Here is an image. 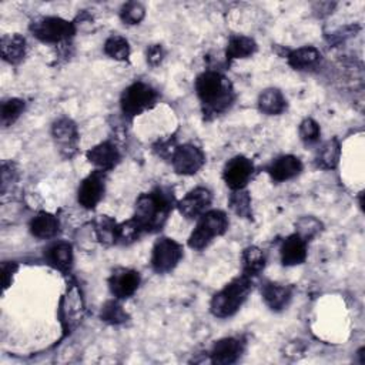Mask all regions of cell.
Masks as SVG:
<instances>
[{"label": "cell", "mask_w": 365, "mask_h": 365, "mask_svg": "<svg viewBox=\"0 0 365 365\" xmlns=\"http://www.w3.org/2000/svg\"><path fill=\"white\" fill-rule=\"evenodd\" d=\"M46 261L61 272H68L73 267V247L67 241H56L44 250Z\"/></svg>", "instance_id": "cell-17"}, {"label": "cell", "mask_w": 365, "mask_h": 365, "mask_svg": "<svg viewBox=\"0 0 365 365\" xmlns=\"http://www.w3.org/2000/svg\"><path fill=\"white\" fill-rule=\"evenodd\" d=\"M257 51V43L254 38L247 36H231L227 48H225V57L228 61L237 60V58H247L251 57Z\"/></svg>", "instance_id": "cell-24"}, {"label": "cell", "mask_w": 365, "mask_h": 365, "mask_svg": "<svg viewBox=\"0 0 365 365\" xmlns=\"http://www.w3.org/2000/svg\"><path fill=\"white\" fill-rule=\"evenodd\" d=\"M265 252L259 247L251 245L247 247L241 254V262H242V274L254 278L262 272L265 268Z\"/></svg>", "instance_id": "cell-26"}, {"label": "cell", "mask_w": 365, "mask_h": 365, "mask_svg": "<svg viewBox=\"0 0 365 365\" xmlns=\"http://www.w3.org/2000/svg\"><path fill=\"white\" fill-rule=\"evenodd\" d=\"M182 255V245L180 242L168 237H161L155 241L151 251V268L157 274L170 272L178 265Z\"/></svg>", "instance_id": "cell-7"}, {"label": "cell", "mask_w": 365, "mask_h": 365, "mask_svg": "<svg viewBox=\"0 0 365 365\" xmlns=\"http://www.w3.org/2000/svg\"><path fill=\"white\" fill-rule=\"evenodd\" d=\"M195 93L207 118L228 110L235 98L231 81L224 74L214 70L204 71L197 77Z\"/></svg>", "instance_id": "cell-2"}, {"label": "cell", "mask_w": 365, "mask_h": 365, "mask_svg": "<svg viewBox=\"0 0 365 365\" xmlns=\"http://www.w3.org/2000/svg\"><path fill=\"white\" fill-rule=\"evenodd\" d=\"M254 174V164L244 155L232 157L222 170V180L231 191L245 188Z\"/></svg>", "instance_id": "cell-11"}, {"label": "cell", "mask_w": 365, "mask_h": 365, "mask_svg": "<svg viewBox=\"0 0 365 365\" xmlns=\"http://www.w3.org/2000/svg\"><path fill=\"white\" fill-rule=\"evenodd\" d=\"M30 31L43 43H64L76 34V24L61 17L47 16L34 20Z\"/></svg>", "instance_id": "cell-6"}, {"label": "cell", "mask_w": 365, "mask_h": 365, "mask_svg": "<svg viewBox=\"0 0 365 365\" xmlns=\"http://www.w3.org/2000/svg\"><path fill=\"white\" fill-rule=\"evenodd\" d=\"M24 111V101L20 98H9L1 104V124L4 127L11 125L19 117L20 114Z\"/></svg>", "instance_id": "cell-33"}, {"label": "cell", "mask_w": 365, "mask_h": 365, "mask_svg": "<svg viewBox=\"0 0 365 365\" xmlns=\"http://www.w3.org/2000/svg\"><path fill=\"white\" fill-rule=\"evenodd\" d=\"M254 278L241 274L221 288L210 302V311L217 318L232 317L245 302L252 291Z\"/></svg>", "instance_id": "cell-3"}, {"label": "cell", "mask_w": 365, "mask_h": 365, "mask_svg": "<svg viewBox=\"0 0 365 365\" xmlns=\"http://www.w3.org/2000/svg\"><path fill=\"white\" fill-rule=\"evenodd\" d=\"M339 155H341V145L336 138H331L325 141L321 148L317 153L315 163L317 167L322 170H332L338 165L339 163Z\"/></svg>", "instance_id": "cell-27"}, {"label": "cell", "mask_w": 365, "mask_h": 365, "mask_svg": "<svg viewBox=\"0 0 365 365\" xmlns=\"http://www.w3.org/2000/svg\"><path fill=\"white\" fill-rule=\"evenodd\" d=\"M322 230V222L315 217H302L295 224V234H298L307 242L318 235Z\"/></svg>", "instance_id": "cell-34"}, {"label": "cell", "mask_w": 365, "mask_h": 365, "mask_svg": "<svg viewBox=\"0 0 365 365\" xmlns=\"http://www.w3.org/2000/svg\"><path fill=\"white\" fill-rule=\"evenodd\" d=\"M158 101V93L150 84L135 81L130 84L121 94L120 107L125 117L134 118L141 113L154 107Z\"/></svg>", "instance_id": "cell-5"}, {"label": "cell", "mask_w": 365, "mask_h": 365, "mask_svg": "<svg viewBox=\"0 0 365 365\" xmlns=\"http://www.w3.org/2000/svg\"><path fill=\"white\" fill-rule=\"evenodd\" d=\"M228 205L241 218L251 220L252 218V208H251V195L245 188L234 190L230 194Z\"/></svg>", "instance_id": "cell-28"}, {"label": "cell", "mask_w": 365, "mask_h": 365, "mask_svg": "<svg viewBox=\"0 0 365 365\" xmlns=\"http://www.w3.org/2000/svg\"><path fill=\"white\" fill-rule=\"evenodd\" d=\"M321 128L312 118H304L299 124V137L305 144H314L319 140Z\"/></svg>", "instance_id": "cell-36"}, {"label": "cell", "mask_w": 365, "mask_h": 365, "mask_svg": "<svg viewBox=\"0 0 365 365\" xmlns=\"http://www.w3.org/2000/svg\"><path fill=\"white\" fill-rule=\"evenodd\" d=\"M175 148H177V144H175V140H174V138L158 140V141L153 145L154 153H155L158 157L165 158V160H171V157H173Z\"/></svg>", "instance_id": "cell-37"}, {"label": "cell", "mask_w": 365, "mask_h": 365, "mask_svg": "<svg viewBox=\"0 0 365 365\" xmlns=\"http://www.w3.org/2000/svg\"><path fill=\"white\" fill-rule=\"evenodd\" d=\"M144 16H145V9L141 3H137V1H128L120 10V19L130 26L138 24L144 19Z\"/></svg>", "instance_id": "cell-35"}, {"label": "cell", "mask_w": 365, "mask_h": 365, "mask_svg": "<svg viewBox=\"0 0 365 365\" xmlns=\"http://www.w3.org/2000/svg\"><path fill=\"white\" fill-rule=\"evenodd\" d=\"M258 108L268 115L282 114L287 108V100L278 88H267L258 97Z\"/></svg>", "instance_id": "cell-25"}, {"label": "cell", "mask_w": 365, "mask_h": 365, "mask_svg": "<svg viewBox=\"0 0 365 365\" xmlns=\"http://www.w3.org/2000/svg\"><path fill=\"white\" fill-rule=\"evenodd\" d=\"M100 318L107 324L118 325V324H124L128 319V314L124 311L121 304H118V301L110 299L101 307Z\"/></svg>", "instance_id": "cell-32"}, {"label": "cell", "mask_w": 365, "mask_h": 365, "mask_svg": "<svg viewBox=\"0 0 365 365\" xmlns=\"http://www.w3.org/2000/svg\"><path fill=\"white\" fill-rule=\"evenodd\" d=\"M0 53L10 64L20 63L26 56V38L20 34H6L0 41Z\"/></svg>", "instance_id": "cell-22"}, {"label": "cell", "mask_w": 365, "mask_h": 365, "mask_svg": "<svg viewBox=\"0 0 365 365\" xmlns=\"http://www.w3.org/2000/svg\"><path fill=\"white\" fill-rule=\"evenodd\" d=\"M97 240L104 245H113L117 241V222L108 215H100L94 224Z\"/></svg>", "instance_id": "cell-29"}, {"label": "cell", "mask_w": 365, "mask_h": 365, "mask_svg": "<svg viewBox=\"0 0 365 365\" xmlns=\"http://www.w3.org/2000/svg\"><path fill=\"white\" fill-rule=\"evenodd\" d=\"M245 342L241 338L227 336L217 341L210 352V359L217 365H231L235 364L242 355Z\"/></svg>", "instance_id": "cell-14"}, {"label": "cell", "mask_w": 365, "mask_h": 365, "mask_svg": "<svg viewBox=\"0 0 365 365\" xmlns=\"http://www.w3.org/2000/svg\"><path fill=\"white\" fill-rule=\"evenodd\" d=\"M262 299L267 304V307L272 311H282L288 307L291 298H292V289L291 287L279 282H267L261 288Z\"/></svg>", "instance_id": "cell-19"}, {"label": "cell", "mask_w": 365, "mask_h": 365, "mask_svg": "<svg viewBox=\"0 0 365 365\" xmlns=\"http://www.w3.org/2000/svg\"><path fill=\"white\" fill-rule=\"evenodd\" d=\"M29 228H30L31 235H34L36 238L48 240V238H53L57 235V232L60 230V222L56 215L41 211L36 217L31 218Z\"/></svg>", "instance_id": "cell-21"}, {"label": "cell", "mask_w": 365, "mask_h": 365, "mask_svg": "<svg viewBox=\"0 0 365 365\" xmlns=\"http://www.w3.org/2000/svg\"><path fill=\"white\" fill-rule=\"evenodd\" d=\"M164 56H165V51L161 44H151L145 51V60L153 67L158 66L164 60Z\"/></svg>", "instance_id": "cell-38"}, {"label": "cell", "mask_w": 365, "mask_h": 365, "mask_svg": "<svg viewBox=\"0 0 365 365\" xmlns=\"http://www.w3.org/2000/svg\"><path fill=\"white\" fill-rule=\"evenodd\" d=\"M170 161L177 174L192 175L205 164V155L200 147L194 144H182L177 145Z\"/></svg>", "instance_id": "cell-9"}, {"label": "cell", "mask_w": 365, "mask_h": 365, "mask_svg": "<svg viewBox=\"0 0 365 365\" xmlns=\"http://www.w3.org/2000/svg\"><path fill=\"white\" fill-rule=\"evenodd\" d=\"M1 271H3V289H7L10 282H11L13 274L17 271V264L13 262V261L11 262H3Z\"/></svg>", "instance_id": "cell-39"}, {"label": "cell", "mask_w": 365, "mask_h": 365, "mask_svg": "<svg viewBox=\"0 0 365 365\" xmlns=\"http://www.w3.org/2000/svg\"><path fill=\"white\" fill-rule=\"evenodd\" d=\"M143 234H145V232L143 231L140 224L134 218H130L124 222L117 224V241H115V244L130 245V244L135 242Z\"/></svg>", "instance_id": "cell-31"}, {"label": "cell", "mask_w": 365, "mask_h": 365, "mask_svg": "<svg viewBox=\"0 0 365 365\" xmlns=\"http://www.w3.org/2000/svg\"><path fill=\"white\" fill-rule=\"evenodd\" d=\"M104 53L113 60L127 61L130 57V44L123 36L113 34L104 43Z\"/></svg>", "instance_id": "cell-30"}, {"label": "cell", "mask_w": 365, "mask_h": 365, "mask_svg": "<svg viewBox=\"0 0 365 365\" xmlns=\"http://www.w3.org/2000/svg\"><path fill=\"white\" fill-rule=\"evenodd\" d=\"M301 171H302L301 160L291 154L278 157L268 167V174L271 175V178L274 181H278V182L288 181V180L297 177Z\"/></svg>", "instance_id": "cell-18"}, {"label": "cell", "mask_w": 365, "mask_h": 365, "mask_svg": "<svg viewBox=\"0 0 365 365\" xmlns=\"http://www.w3.org/2000/svg\"><path fill=\"white\" fill-rule=\"evenodd\" d=\"M177 207L171 188L157 187L150 192H143L135 200L133 218L147 234L160 231L168 220L173 208Z\"/></svg>", "instance_id": "cell-1"}, {"label": "cell", "mask_w": 365, "mask_h": 365, "mask_svg": "<svg viewBox=\"0 0 365 365\" xmlns=\"http://www.w3.org/2000/svg\"><path fill=\"white\" fill-rule=\"evenodd\" d=\"M106 171L94 170L81 181L77 191V200L81 207L87 210H93L97 207L106 191Z\"/></svg>", "instance_id": "cell-10"}, {"label": "cell", "mask_w": 365, "mask_h": 365, "mask_svg": "<svg viewBox=\"0 0 365 365\" xmlns=\"http://www.w3.org/2000/svg\"><path fill=\"white\" fill-rule=\"evenodd\" d=\"M212 201V194L205 187H197L191 190L182 200L177 201V208L187 220H198L208 211Z\"/></svg>", "instance_id": "cell-13"}, {"label": "cell", "mask_w": 365, "mask_h": 365, "mask_svg": "<svg viewBox=\"0 0 365 365\" xmlns=\"http://www.w3.org/2000/svg\"><path fill=\"white\" fill-rule=\"evenodd\" d=\"M308 242L305 240H302L298 234H291L288 235L279 248V257H281V262L285 267H294V265H299L307 259V254H308Z\"/></svg>", "instance_id": "cell-16"}, {"label": "cell", "mask_w": 365, "mask_h": 365, "mask_svg": "<svg viewBox=\"0 0 365 365\" xmlns=\"http://www.w3.org/2000/svg\"><path fill=\"white\" fill-rule=\"evenodd\" d=\"M51 137L60 151V154L66 158H71L78 148V130L73 120L63 117L53 123L51 125Z\"/></svg>", "instance_id": "cell-8"}, {"label": "cell", "mask_w": 365, "mask_h": 365, "mask_svg": "<svg viewBox=\"0 0 365 365\" xmlns=\"http://www.w3.org/2000/svg\"><path fill=\"white\" fill-rule=\"evenodd\" d=\"M81 295L76 287H71L61 304V321L64 329H71L78 322V315H81Z\"/></svg>", "instance_id": "cell-20"}, {"label": "cell", "mask_w": 365, "mask_h": 365, "mask_svg": "<svg viewBox=\"0 0 365 365\" xmlns=\"http://www.w3.org/2000/svg\"><path fill=\"white\" fill-rule=\"evenodd\" d=\"M319 60H321V53L318 48L312 46H304V47L291 50L287 54V61L289 67L298 71L312 68L314 66L318 64Z\"/></svg>", "instance_id": "cell-23"}, {"label": "cell", "mask_w": 365, "mask_h": 365, "mask_svg": "<svg viewBox=\"0 0 365 365\" xmlns=\"http://www.w3.org/2000/svg\"><path fill=\"white\" fill-rule=\"evenodd\" d=\"M228 217L221 210H208L204 212L188 238V247L197 251L207 248L215 237H221L228 230Z\"/></svg>", "instance_id": "cell-4"}, {"label": "cell", "mask_w": 365, "mask_h": 365, "mask_svg": "<svg viewBox=\"0 0 365 365\" xmlns=\"http://www.w3.org/2000/svg\"><path fill=\"white\" fill-rule=\"evenodd\" d=\"M140 282L141 277L138 271L118 267L111 272L108 278V288L117 299H127L135 294Z\"/></svg>", "instance_id": "cell-12"}, {"label": "cell", "mask_w": 365, "mask_h": 365, "mask_svg": "<svg viewBox=\"0 0 365 365\" xmlns=\"http://www.w3.org/2000/svg\"><path fill=\"white\" fill-rule=\"evenodd\" d=\"M87 160L96 167V170L110 171L113 170L121 160V154L117 145L111 141H103L86 153Z\"/></svg>", "instance_id": "cell-15"}]
</instances>
